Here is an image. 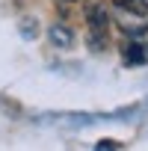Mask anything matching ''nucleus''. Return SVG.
Masks as SVG:
<instances>
[{"label":"nucleus","instance_id":"f257e3e1","mask_svg":"<svg viewBox=\"0 0 148 151\" xmlns=\"http://www.w3.org/2000/svg\"><path fill=\"white\" fill-rule=\"evenodd\" d=\"M86 21H89V27H92V33H95L98 39L110 30V15H107V9H101V6H89V9H86Z\"/></svg>","mask_w":148,"mask_h":151},{"label":"nucleus","instance_id":"f03ea898","mask_svg":"<svg viewBox=\"0 0 148 151\" xmlns=\"http://www.w3.org/2000/svg\"><path fill=\"white\" fill-rule=\"evenodd\" d=\"M50 42H53L56 47H68L74 39H71V30H68V27H59V24H53V27H50Z\"/></svg>","mask_w":148,"mask_h":151},{"label":"nucleus","instance_id":"7ed1b4c3","mask_svg":"<svg viewBox=\"0 0 148 151\" xmlns=\"http://www.w3.org/2000/svg\"><path fill=\"white\" fill-rule=\"evenodd\" d=\"M113 3L124 12H145V0H113Z\"/></svg>","mask_w":148,"mask_h":151},{"label":"nucleus","instance_id":"20e7f679","mask_svg":"<svg viewBox=\"0 0 148 151\" xmlns=\"http://www.w3.org/2000/svg\"><path fill=\"white\" fill-rule=\"evenodd\" d=\"M127 62H136V65H139V62H145V47H142L139 42H136L133 47H127Z\"/></svg>","mask_w":148,"mask_h":151},{"label":"nucleus","instance_id":"39448f33","mask_svg":"<svg viewBox=\"0 0 148 151\" xmlns=\"http://www.w3.org/2000/svg\"><path fill=\"white\" fill-rule=\"evenodd\" d=\"M95 151H116V145H113V142H98Z\"/></svg>","mask_w":148,"mask_h":151},{"label":"nucleus","instance_id":"423d86ee","mask_svg":"<svg viewBox=\"0 0 148 151\" xmlns=\"http://www.w3.org/2000/svg\"><path fill=\"white\" fill-rule=\"evenodd\" d=\"M62 3H74V0H62Z\"/></svg>","mask_w":148,"mask_h":151},{"label":"nucleus","instance_id":"0eeeda50","mask_svg":"<svg viewBox=\"0 0 148 151\" xmlns=\"http://www.w3.org/2000/svg\"><path fill=\"white\" fill-rule=\"evenodd\" d=\"M145 3H148V0H145Z\"/></svg>","mask_w":148,"mask_h":151}]
</instances>
